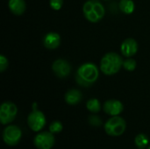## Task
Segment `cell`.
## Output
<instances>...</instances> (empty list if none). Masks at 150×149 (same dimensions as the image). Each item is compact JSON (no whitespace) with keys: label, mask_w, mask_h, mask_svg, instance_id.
Listing matches in <instances>:
<instances>
[{"label":"cell","mask_w":150,"mask_h":149,"mask_svg":"<svg viewBox=\"0 0 150 149\" xmlns=\"http://www.w3.org/2000/svg\"><path fill=\"white\" fill-rule=\"evenodd\" d=\"M46 122L47 121L44 113L36 108V104L34 103L33 106V112L27 117L28 126L33 132H40L44 128Z\"/></svg>","instance_id":"5"},{"label":"cell","mask_w":150,"mask_h":149,"mask_svg":"<svg viewBox=\"0 0 150 149\" xmlns=\"http://www.w3.org/2000/svg\"><path fill=\"white\" fill-rule=\"evenodd\" d=\"M8 67V60L4 55H0V71L4 72Z\"/></svg>","instance_id":"22"},{"label":"cell","mask_w":150,"mask_h":149,"mask_svg":"<svg viewBox=\"0 0 150 149\" xmlns=\"http://www.w3.org/2000/svg\"><path fill=\"white\" fill-rule=\"evenodd\" d=\"M120 9L125 14H131L134 11V3L132 0H121L120 2Z\"/></svg>","instance_id":"15"},{"label":"cell","mask_w":150,"mask_h":149,"mask_svg":"<svg viewBox=\"0 0 150 149\" xmlns=\"http://www.w3.org/2000/svg\"><path fill=\"white\" fill-rule=\"evenodd\" d=\"M104 112L110 116H119L124 110L123 104L116 99H109L103 105Z\"/></svg>","instance_id":"10"},{"label":"cell","mask_w":150,"mask_h":149,"mask_svg":"<svg viewBox=\"0 0 150 149\" xmlns=\"http://www.w3.org/2000/svg\"><path fill=\"white\" fill-rule=\"evenodd\" d=\"M22 138V131L17 126H8L3 133V140L7 146L14 147L18 145Z\"/></svg>","instance_id":"6"},{"label":"cell","mask_w":150,"mask_h":149,"mask_svg":"<svg viewBox=\"0 0 150 149\" xmlns=\"http://www.w3.org/2000/svg\"><path fill=\"white\" fill-rule=\"evenodd\" d=\"M122 66V58L113 52L105 54L100 61V70L106 76H112L118 73Z\"/></svg>","instance_id":"2"},{"label":"cell","mask_w":150,"mask_h":149,"mask_svg":"<svg viewBox=\"0 0 150 149\" xmlns=\"http://www.w3.org/2000/svg\"><path fill=\"white\" fill-rule=\"evenodd\" d=\"M63 129V126L62 124V122L60 121H54L51 123V125L49 126V131L52 133H59L62 131Z\"/></svg>","instance_id":"19"},{"label":"cell","mask_w":150,"mask_h":149,"mask_svg":"<svg viewBox=\"0 0 150 149\" xmlns=\"http://www.w3.org/2000/svg\"><path fill=\"white\" fill-rule=\"evenodd\" d=\"M83 95L80 90L72 89L67 91L65 94V101L69 105H76L82 101Z\"/></svg>","instance_id":"13"},{"label":"cell","mask_w":150,"mask_h":149,"mask_svg":"<svg viewBox=\"0 0 150 149\" xmlns=\"http://www.w3.org/2000/svg\"><path fill=\"white\" fill-rule=\"evenodd\" d=\"M148 149H150V146H149V148H148Z\"/></svg>","instance_id":"23"},{"label":"cell","mask_w":150,"mask_h":149,"mask_svg":"<svg viewBox=\"0 0 150 149\" xmlns=\"http://www.w3.org/2000/svg\"><path fill=\"white\" fill-rule=\"evenodd\" d=\"M86 107H87L88 111L91 112H92V113H98L101 110L100 102L97 98L89 99L87 101V103H86Z\"/></svg>","instance_id":"16"},{"label":"cell","mask_w":150,"mask_h":149,"mask_svg":"<svg viewBox=\"0 0 150 149\" xmlns=\"http://www.w3.org/2000/svg\"><path fill=\"white\" fill-rule=\"evenodd\" d=\"M123 68L126 70L129 71V72L134 71L135 69V68H136V61H135V60H134L132 58L127 59L126 61H123Z\"/></svg>","instance_id":"18"},{"label":"cell","mask_w":150,"mask_h":149,"mask_svg":"<svg viewBox=\"0 0 150 149\" xmlns=\"http://www.w3.org/2000/svg\"><path fill=\"white\" fill-rule=\"evenodd\" d=\"M18 113V108L16 105L11 102H4L0 107V121L2 125H7L11 123Z\"/></svg>","instance_id":"7"},{"label":"cell","mask_w":150,"mask_h":149,"mask_svg":"<svg viewBox=\"0 0 150 149\" xmlns=\"http://www.w3.org/2000/svg\"><path fill=\"white\" fill-rule=\"evenodd\" d=\"M134 143H135L136 147L139 149H145L148 147V145L149 143V138H148V136L146 134L140 133L135 137Z\"/></svg>","instance_id":"17"},{"label":"cell","mask_w":150,"mask_h":149,"mask_svg":"<svg viewBox=\"0 0 150 149\" xmlns=\"http://www.w3.org/2000/svg\"><path fill=\"white\" fill-rule=\"evenodd\" d=\"M8 5L11 11L16 16L22 15L25 12L26 6L25 0H9Z\"/></svg>","instance_id":"14"},{"label":"cell","mask_w":150,"mask_h":149,"mask_svg":"<svg viewBox=\"0 0 150 149\" xmlns=\"http://www.w3.org/2000/svg\"><path fill=\"white\" fill-rule=\"evenodd\" d=\"M55 143L54 133L49 132L39 133L33 139V144L38 149H51Z\"/></svg>","instance_id":"8"},{"label":"cell","mask_w":150,"mask_h":149,"mask_svg":"<svg viewBox=\"0 0 150 149\" xmlns=\"http://www.w3.org/2000/svg\"><path fill=\"white\" fill-rule=\"evenodd\" d=\"M120 51L124 56L132 57L138 51V43L134 39H127L122 42L120 46Z\"/></svg>","instance_id":"11"},{"label":"cell","mask_w":150,"mask_h":149,"mask_svg":"<svg viewBox=\"0 0 150 149\" xmlns=\"http://www.w3.org/2000/svg\"><path fill=\"white\" fill-rule=\"evenodd\" d=\"M89 123L92 126H100L103 124L101 119L99 117L96 116V115H93V116H90L89 117Z\"/></svg>","instance_id":"20"},{"label":"cell","mask_w":150,"mask_h":149,"mask_svg":"<svg viewBox=\"0 0 150 149\" xmlns=\"http://www.w3.org/2000/svg\"><path fill=\"white\" fill-rule=\"evenodd\" d=\"M98 68L92 62H86L82 64L77 69L76 81L82 87L91 86L98 78Z\"/></svg>","instance_id":"1"},{"label":"cell","mask_w":150,"mask_h":149,"mask_svg":"<svg viewBox=\"0 0 150 149\" xmlns=\"http://www.w3.org/2000/svg\"><path fill=\"white\" fill-rule=\"evenodd\" d=\"M83 12L88 21L98 23L104 18L105 10L103 4L98 0H88L83 6Z\"/></svg>","instance_id":"3"},{"label":"cell","mask_w":150,"mask_h":149,"mask_svg":"<svg viewBox=\"0 0 150 149\" xmlns=\"http://www.w3.org/2000/svg\"><path fill=\"white\" fill-rule=\"evenodd\" d=\"M43 45L45 46V47H47V49H55L57 48L60 44H61V37L58 33L56 32H48L47 33L42 40Z\"/></svg>","instance_id":"12"},{"label":"cell","mask_w":150,"mask_h":149,"mask_svg":"<svg viewBox=\"0 0 150 149\" xmlns=\"http://www.w3.org/2000/svg\"><path fill=\"white\" fill-rule=\"evenodd\" d=\"M50 7L54 10V11H59L62 4H63V0H50L49 1Z\"/></svg>","instance_id":"21"},{"label":"cell","mask_w":150,"mask_h":149,"mask_svg":"<svg viewBox=\"0 0 150 149\" xmlns=\"http://www.w3.org/2000/svg\"><path fill=\"white\" fill-rule=\"evenodd\" d=\"M104 128L108 135L118 137L125 133L127 129V123L123 118L120 116H112L105 122Z\"/></svg>","instance_id":"4"},{"label":"cell","mask_w":150,"mask_h":149,"mask_svg":"<svg viewBox=\"0 0 150 149\" xmlns=\"http://www.w3.org/2000/svg\"><path fill=\"white\" fill-rule=\"evenodd\" d=\"M52 69L54 75L59 78H66L71 71V66L66 60L58 59L53 62Z\"/></svg>","instance_id":"9"}]
</instances>
